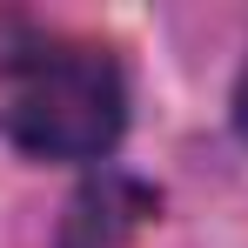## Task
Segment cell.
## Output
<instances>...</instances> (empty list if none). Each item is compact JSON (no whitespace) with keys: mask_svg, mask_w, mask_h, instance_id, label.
Masks as SVG:
<instances>
[{"mask_svg":"<svg viewBox=\"0 0 248 248\" xmlns=\"http://www.w3.org/2000/svg\"><path fill=\"white\" fill-rule=\"evenodd\" d=\"M148 215H155L148 188H134L121 174H101L94 188H81V202L67 215V248H121Z\"/></svg>","mask_w":248,"mask_h":248,"instance_id":"2","label":"cell"},{"mask_svg":"<svg viewBox=\"0 0 248 248\" xmlns=\"http://www.w3.org/2000/svg\"><path fill=\"white\" fill-rule=\"evenodd\" d=\"M7 134L47 155V161H94L121 141L127 121V87L121 67L87 41H47L27 47L7 67V108H0Z\"/></svg>","mask_w":248,"mask_h":248,"instance_id":"1","label":"cell"},{"mask_svg":"<svg viewBox=\"0 0 248 248\" xmlns=\"http://www.w3.org/2000/svg\"><path fill=\"white\" fill-rule=\"evenodd\" d=\"M235 127H242V141H248V67H242V87H235Z\"/></svg>","mask_w":248,"mask_h":248,"instance_id":"3","label":"cell"}]
</instances>
